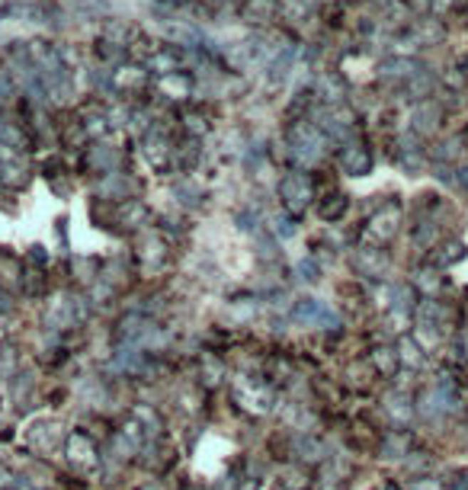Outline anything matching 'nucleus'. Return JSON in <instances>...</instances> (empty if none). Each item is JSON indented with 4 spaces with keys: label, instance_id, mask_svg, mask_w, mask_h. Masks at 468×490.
I'll return each instance as SVG.
<instances>
[{
    "label": "nucleus",
    "instance_id": "obj_1",
    "mask_svg": "<svg viewBox=\"0 0 468 490\" xmlns=\"http://www.w3.org/2000/svg\"><path fill=\"white\" fill-rule=\"evenodd\" d=\"M295 321H301V324H337V317H333V311L327 308L324 302H301L298 308H295Z\"/></svg>",
    "mask_w": 468,
    "mask_h": 490
},
{
    "label": "nucleus",
    "instance_id": "obj_2",
    "mask_svg": "<svg viewBox=\"0 0 468 490\" xmlns=\"http://www.w3.org/2000/svg\"><path fill=\"white\" fill-rule=\"evenodd\" d=\"M279 189H282V196H286V206L288 208H301L308 202V183H305V176H298V174L286 176Z\"/></svg>",
    "mask_w": 468,
    "mask_h": 490
},
{
    "label": "nucleus",
    "instance_id": "obj_3",
    "mask_svg": "<svg viewBox=\"0 0 468 490\" xmlns=\"http://www.w3.org/2000/svg\"><path fill=\"white\" fill-rule=\"evenodd\" d=\"M96 449H93V442H90L87 436H71V462H77V464H93L96 462Z\"/></svg>",
    "mask_w": 468,
    "mask_h": 490
},
{
    "label": "nucleus",
    "instance_id": "obj_4",
    "mask_svg": "<svg viewBox=\"0 0 468 490\" xmlns=\"http://www.w3.org/2000/svg\"><path fill=\"white\" fill-rule=\"evenodd\" d=\"M375 362H378V368H382V372H391V368L397 366V353H391V349H378Z\"/></svg>",
    "mask_w": 468,
    "mask_h": 490
},
{
    "label": "nucleus",
    "instance_id": "obj_5",
    "mask_svg": "<svg viewBox=\"0 0 468 490\" xmlns=\"http://www.w3.org/2000/svg\"><path fill=\"white\" fill-rule=\"evenodd\" d=\"M401 359L410 362V366H417V362H420V356H417V349L410 346V343H401Z\"/></svg>",
    "mask_w": 468,
    "mask_h": 490
}]
</instances>
